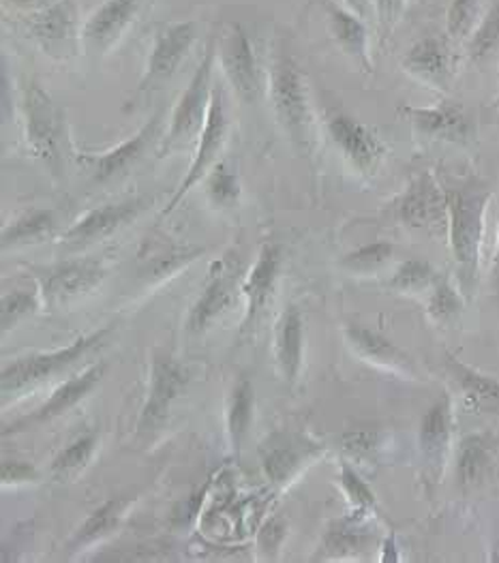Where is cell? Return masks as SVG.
<instances>
[{"label":"cell","instance_id":"1","mask_svg":"<svg viewBox=\"0 0 499 563\" xmlns=\"http://www.w3.org/2000/svg\"><path fill=\"white\" fill-rule=\"evenodd\" d=\"M448 198V242L455 260L458 287L465 298L474 296L480 268L487 208L494 198L487 183L469 178L446 187Z\"/></svg>","mask_w":499,"mask_h":563},{"label":"cell","instance_id":"2","mask_svg":"<svg viewBox=\"0 0 499 563\" xmlns=\"http://www.w3.org/2000/svg\"><path fill=\"white\" fill-rule=\"evenodd\" d=\"M268 95L275 117L288 135L291 146L300 155L313 151V110L309 101L307 76L293 60L290 52L279 45L275 47L270 71H268Z\"/></svg>","mask_w":499,"mask_h":563},{"label":"cell","instance_id":"3","mask_svg":"<svg viewBox=\"0 0 499 563\" xmlns=\"http://www.w3.org/2000/svg\"><path fill=\"white\" fill-rule=\"evenodd\" d=\"M112 332H114V325H103L95 332L78 336L74 343H69L60 350L26 354V356H20V358L4 364L2 375H0L2 405L15 401L26 393H33L35 388H40L52 377L82 363L84 358H88L92 352H97L106 345V341L112 336Z\"/></svg>","mask_w":499,"mask_h":563},{"label":"cell","instance_id":"4","mask_svg":"<svg viewBox=\"0 0 499 563\" xmlns=\"http://www.w3.org/2000/svg\"><path fill=\"white\" fill-rule=\"evenodd\" d=\"M214 60H217V40H210L204 47L202 60L198 63L191 80L171 110L166 135L157 148V159H166L171 153H178L187 146L198 144L209 119L212 88H214L212 86Z\"/></svg>","mask_w":499,"mask_h":563},{"label":"cell","instance_id":"5","mask_svg":"<svg viewBox=\"0 0 499 563\" xmlns=\"http://www.w3.org/2000/svg\"><path fill=\"white\" fill-rule=\"evenodd\" d=\"M22 117L29 153L58 176L65 146V110L40 81L26 80L22 86Z\"/></svg>","mask_w":499,"mask_h":563},{"label":"cell","instance_id":"6","mask_svg":"<svg viewBox=\"0 0 499 563\" xmlns=\"http://www.w3.org/2000/svg\"><path fill=\"white\" fill-rule=\"evenodd\" d=\"M82 26L76 0H58L42 11L18 15L20 33L54 60H69L82 49Z\"/></svg>","mask_w":499,"mask_h":563},{"label":"cell","instance_id":"7","mask_svg":"<svg viewBox=\"0 0 499 563\" xmlns=\"http://www.w3.org/2000/svg\"><path fill=\"white\" fill-rule=\"evenodd\" d=\"M230 103H228V90L223 84H214L212 88V101H210L209 119H207V126L196 144V153H193V162L189 165L185 178L180 180V185L176 187L174 196L169 198L166 208L162 210V219L169 217L176 206L185 200L193 187H198L202 180H207L212 167L217 165L228 137H230Z\"/></svg>","mask_w":499,"mask_h":563},{"label":"cell","instance_id":"8","mask_svg":"<svg viewBox=\"0 0 499 563\" xmlns=\"http://www.w3.org/2000/svg\"><path fill=\"white\" fill-rule=\"evenodd\" d=\"M187 386L189 371L164 352H155L148 375V393L135 422L137 440L151 442L166 427L174 405L180 401Z\"/></svg>","mask_w":499,"mask_h":563},{"label":"cell","instance_id":"9","mask_svg":"<svg viewBox=\"0 0 499 563\" xmlns=\"http://www.w3.org/2000/svg\"><path fill=\"white\" fill-rule=\"evenodd\" d=\"M196 41L198 24L193 20L162 24L155 31L148 63L142 80L137 84V99H146L148 95H155L162 88H166L180 71L182 63L189 58Z\"/></svg>","mask_w":499,"mask_h":563},{"label":"cell","instance_id":"10","mask_svg":"<svg viewBox=\"0 0 499 563\" xmlns=\"http://www.w3.org/2000/svg\"><path fill=\"white\" fill-rule=\"evenodd\" d=\"M324 450V443L315 442L304 433L277 431L259 445V465L268 483L286 488L302 474V470L320 459Z\"/></svg>","mask_w":499,"mask_h":563},{"label":"cell","instance_id":"11","mask_svg":"<svg viewBox=\"0 0 499 563\" xmlns=\"http://www.w3.org/2000/svg\"><path fill=\"white\" fill-rule=\"evenodd\" d=\"M397 221L417 232L448 230V198L433 172H418L395 201Z\"/></svg>","mask_w":499,"mask_h":563},{"label":"cell","instance_id":"12","mask_svg":"<svg viewBox=\"0 0 499 563\" xmlns=\"http://www.w3.org/2000/svg\"><path fill=\"white\" fill-rule=\"evenodd\" d=\"M106 279V268L95 260H69L35 271V283L47 309L67 307L95 291Z\"/></svg>","mask_w":499,"mask_h":563},{"label":"cell","instance_id":"13","mask_svg":"<svg viewBox=\"0 0 499 563\" xmlns=\"http://www.w3.org/2000/svg\"><path fill=\"white\" fill-rule=\"evenodd\" d=\"M164 124H166V114H164V110H157L135 135H131L119 146H114L106 153H99V155H80L84 157V162L92 167L95 183L103 185V183L125 178L137 163L146 159V155L155 146L159 148V144L166 135Z\"/></svg>","mask_w":499,"mask_h":563},{"label":"cell","instance_id":"14","mask_svg":"<svg viewBox=\"0 0 499 563\" xmlns=\"http://www.w3.org/2000/svg\"><path fill=\"white\" fill-rule=\"evenodd\" d=\"M106 373H108L106 361L88 364L84 371L76 373L74 377H69L65 384H60L47 397V401L42 402L35 411L13 420L11 424H4L2 435L9 438V435H15V433H24V431H31L35 427H42V424H47V422L65 416L67 411L78 407L84 399H88L95 393V388L101 384Z\"/></svg>","mask_w":499,"mask_h":563},{"label":"cell","instance_id":"15","mask_svg":"<svg viewBox=\"0 0 499 563\" xmlns=\"http://www.w3.org/2000/svg\"><path fill=\"white\" fill-rule=\"evenodd\" d=\"M148 203H153V198L137 196L97 206L63 232L60 244L71 251H82L90 244L106 241L119 230H123L126 223L135 221L148 208Z\"/></svg>","mask_w":499,"mask_h":563},{"label":"cell","instance_id":"16","mask_svg":"<svg viewBox=\"0 0 499 563\" xmlns=\"http://www.w3.org/2000/svg\"><path fill=\"white\" fill-rule=\"evenodd\" d=\"M326 133L341 157L361 176L372 178L388 155V146L365 122L336 112L326 121Z\"/></svg>","mask_w":499,"mask_h":563},{"label":"cell","instance_id":"17","mask_svg":"<svg viewBox=\"0 0 499 563\" xmlns=\"http://www.w3.org/2000/svg\"><path fill=\"white\" fill-rule=\"evenodd\" d=\"M217 58L228 84L243 101L259 92V65L253 41L241 24L228 22L217 37Z\"/></svg>","mask_w":499,"mask_h":563},{"label":"cell","instance_id":"18","mask_svg":"<svg viewBox=\"0 0 499 563\" xmlns=\"http://www.w3.org/2000/svg\"><path fill=\"white\" fill-rule=\"evenodd\" d=\"M397 114L410 122L418 135L433 142L469 146L476 140V122L463 106L453 101H442L431 108L399 106Z\"/></svg>","mask_w":499,"mask_h":563},{"label":"cell","instance_id":"19","mask_svg":"<svg viewBox=\"0 0 499 563\" xmlns=\"http://www.w3.org/2000/svg\"><path fill=\"white\" fill-rule=\"evenodd\" d=\"M146 0H106L84 22L82 49L92 60L103 58L140 15Z\"/></svg>","mask_w":499,"mask_h":563},{"label":"cell","instance_id":"20","mask_svg":"<svg viewBox=\"0 0 499 563\" xmlns=\"http://www.w3.org/2000/svg\"><path fill=\"white\" fill-rule=\"evenodd\" d=\"M401 67L408 76L435 90H448L457 74V54L453 49V41L440 35L418 40L401 58Z\"/></svg>","mask_w":499,"mask_h":563},{"label":"cell","instance_id":"21","mask_svg":"<svg viewBox=\"0 0 499 563\" xmlns=\"http://www.w3.org/2000/svg\"><path fill=\"white\" fill-rule=\"evenodd\" d=\"M281 262H284V251L277 242L262 244L247 279L241 285V294L247 300L245 318L241 322V334L251 332L259 320V316L266 311V307H268V302H270V298L277 289Z\"/></svg>","mask_w":499,"mask_h":563},{"label":"cell","instance_id":"22","mask_svg":"<svg viewBox=\"0 0 499 563\" xmlns=\"http://www.w3.org/2000/svg\"><path fill=\"white\" fill-rule=\"evenodd\" d=\"M453 427H455L453 401L448 395H442V399H437L426 409L418 429V445H420L422 461L435 478L444 472V463L453 440Z\"/></svg>","mask_w":499,"mask_h":563},{"label":"cell","instance_id":"23","mask_svg":"<svg viewBox=\"0 0 499 563\" xmlns=\"http://www.w3.org/2000/svg\"><path fill=\"white\" fill-rule=\"evenodd\" d=\"M326 20H329V31L339 49L363 71L372 74L374 71V58L369 49V31L365 24V18L347 9L343 2H333L326 0Z\"/></svg>","mask_w":499,"mask_h":563},{"label":"cell","instance_id":"24","mask_svg":"<svg viewBox=\"0 0 499 563\" xmlns=\"http://www.w3.org/2000/svg\"><path fill=\"white\" fill-rule=\"evenodd\" d=\"M236 296V283L228 271V262L214 264L210 271V282L207 283L200 298L193 302L187 316V332L202 334L210 323L221 318L232 305Z\"/></svg>","mask_w":499,"mask_h":563},{"label":"cell","instance_id":"25","mask_svg":"<svg viewBox=\"0 0 499 563\" xmlns=\"http://www.w3.org/2000/svg\"><path fill=\"white\" fill-rule=\"evenodd\" d=\"M304 358V320L298 307L290 305L275 325V361L288 386H293Z\"/></svg>","mask_w":499,"mask_h":563},{"label":"cell","instance_id":"26","mask_svg":"<svg viewBox=\"0 0 499 563\" xmlns=\"http://www.w3.org/2000/svg\"><path fill=\"white\" fill-rule=\"evenodd\" d=\"M343 334L350 350L363 361L397 373L412 371V361L395 343H390L384 334L375 332L372 328L361 323H347L343 328Z\"/></svg>","mask_w":499,"mask_h":563},{"label":"cell","instance_id":"27","mask_svg":"<svg viewBox=\"0 0 499 563\" xmlns=\"http://www.w3.org/2000/svg\"><path fill=\"white\" fill-rule=\"evenodd\" d=\"M498 443L489 433L465 435L457 450V484L461 488H476L489 478L496 463Z\"/></svg>","mask_w":499,"mask_h":563},{"label":"cell","instance_id":"28","mask_svg":"<svg viewBox=\"0 0 499 563\" xmlns=\"http://www.w3.org/2000/svg\"><path fill=\"white\" fill-rule=\"evenodd\" d=\"M133 501L135 499L129 497V495L110 497L108 501H103L99 508H95L86 517V521L71 536V540L67 542V551L69 553H80L82 549H88V547L110 538L112 533H117L119 527L125 521L126 510L131 508Z\"/></svg>","mask_w":499,"mask_h":563},{"label":"cell","instance_id":"29","mask_svg":"<svg viewBox=\"0 0 499 563\" xmlns=\"http://www.w3.org/2000/svg\"><path fill=\"white\" fill-rule=\"evenodd\" d=\"M446 366L469 409L499 411V379L461 363L453 354H446Z\"/></svg>","mask_w":499,"mask_h":563},{"label":"cell","instance_id":"30","mask_svg":"<svg viewBox=\"0 0 499 563\" xmlns=\"http://www.w3.org/2000/svg\"><path fill=\"white\" fill-rule=\"evenodd\" d=\"M372 536L365 527V521L347 515L339 521H333L326 529L322 558L324 560H352L367 551Z\"/></svg>","mask_w":499,"mask_h":563},{"label":"cell","instance_id":"31","mask_svg":"<svg viewBox=\"0 0 499 563\" xmlns=\"http://www.w3.org/2000/svg\"><path fill=\"white\" fill-rule=\"evenodd\" d=\"M253 409H255V388L250 377H241L234 384L225 407L228 440L236 456H241L243 445L247 442L251 424H253Z\"/></svg>","mask_w":499,"mask_h":563},{"label":"cell","instance_id":"32","mask_svg":"<svg viewBox=\"0 0 499 563\" xmlns=\"http://www.w3.org/2000/svg\"><path fill=\"white\" fill-rule=\"evenodd\" d=\"M56 232V214L45 208H35L20 214L2 230V251L31 246L52 239Z\"/></svg>","mask_w":499,"mask_h":563},{"label":"cell","instance_id":"33","mask_svg":"<svg viewBox=\"0 0 499 563\" xmlns=\"http://www.w3.org/2000/svg\"><path fill=\"white\" fill-rule=\"evenodd\" d=\"M99 448V435L95 431L82 433L80 438H76L74 442L67 443L54 459L49 465V476L58 483H69L74 478H78L84 470L88 467V463L92 461L95 452Z\"/></svg>","mask_w":499,"mask_h":563},{"label":"cell","instance_id":"34","mask_svg":"<svg viewBox=\"0 0 499 563\" xmlns=\"http://www.w3.org/2000/svg\"><path fill=\"white\" fill-rule=\"evenodd\" d=\"M499 52V0L480 18L472 37L465 41V54L472 65H483Z\"/></svg>","mask_w":499,"mask_h":563},{"label":"cell","instance_id":"35","mask_svg":"<svg viewBox=\"0 0 499 563\" xmlns=\"http://www.w3.org/2000/svg\"><path fill=\"white\" fill-rule=\"evenodd\" d=\"M339 484L350 501L352 517L367 521L377 512V497H375L372 486L363 481V476L347 463L343 461L339 467Z\"/></svg>","mask_w":499,"mask_h":563},{"label":"cell","instance_id":"36","mask_svg":"<svg viewBox=\"0 0 499 563\" xmlns=\"http://www.w3.org/2000/svg\"><path fill=\"white\" fill-rule=\"evenodd\" d=\"M465 307V296L455 283L446 277L437 279L431 287V296L426 300V313L433 322L451 323L457 320Z\"/></svg>","mask_w":499,"mask_h":563},{"label":"cell","instance_id":"37","mask_svg":"<svg viewBox=\"0 0 499 563\" xmlns=\"http://www.w3.org/2000/svg\"><path fill=\"white\" fill-rule=\"evenodd\" d=\"M392 255H395V246L390 242H369V244H363V246L350 251L341 260V268H345L347 273H354V275H372L379 268H384L392 260Z\"/></svg>","mask_w":499,"mask_h":563},{"label":"cell","instance_id":"38","mask_svg":"<svg viewBox=\"0 0 499 563\" xmlns=\"http://www.w3.org/2000/svg\"><path fill=\"white\" fill-rule=\"evenodd\" d=\"M42 302L43 298L40 287L37 289H13V291H7L2 296V302H0L2 332H9L11 328H15L22 320L33 316L40 309Z\"/></svg>","mask_w":499,"mask_h":563},{"label":"cell","instance_id":"39","mask_svg":"<svg viewBox=\"0 0 499 563\" xmlns=\"http://www.w3.org/2000/svg\"><path fill=\"white\" fill-rule=\"evenodd\" d=\"M437 279L440 277L429 262H424L420 257H412V260H406L399 264L397 273L390 279V287L401 294H417L426 287H433Z\"/></svg>","mask_w":499,"mask_h":563},{"label":"cell","instance_id":"40","mask_svg":"<svg viewBox=\"0 0 499 563\" xmlns=\"http://www.w3.org/2000/svg\"><path fill=\"white\" fill-rule=\"evenodd\" d=\"M207 194L217 208H232L241 200L239 174L225 163H217L207 176Z\"/></svg>","mask_w":499,"mask_h":563},{"label":"cell","instance_id":"41","mask_svg":"<svg viewBox=\"0 0 499 563\" xmlns=\"http://www.w3.org/2000/svg\"><path fill=\"white\" fill-rule=\"evenodd\" d=\"M483 0H453L446 11V37L458 43L472 37L478 26Z\"/></svg>","mask_w":499,"mask_h":563},{"label":"cell","instance_id":"42","mask_svg":"<svg viewBox=\"0 0 499 563\" xmlns=\"http://www.w3.org/2000/svg\"><path fill=\"white\" fill-rule=\"evenodd\" d=\"M381 435L379 431L363 429V431H347L341 435V450L352 459H369L379 450Z\"/></svg>","mask_w":499,"mask_h":563},{"label":"cell","instance_id":"43","mask_svg":"<svg viewBox=\"0 0 499 563\" xmlns=\"http://www.w3.org/2000/svg\"><path fill=\"white\" fill-rule=\"evenodd\" d=\"M288 538V523L281 517H270L257 531V549L264 558H275Z\"/></svg>","mask_w":499,"mask_h":563},{"label":"cell","instance_id":"44","mask_svg":"<svg viewBox=\"0 0 499 563\" xmlns=\"http://www.w3.org/2000/svg\"><path fill=\"white\" fill-rule=\"evenodd\" d=\"M369 2H372V11L381 37H388L395 31V26L401 22L408 9V0H369Z\"/></svg>","mask_w":499,"mask_h":563},{"label":"cell","instance_id":"45","mask_svg":"<svg viewBox=\"0 0 499 563\" xmlns=\"http://www.w3.org/2000/svg\"><path fill=\"white\" fill-rule=\"evenodd\" d=\"M40 478H42L40 470L29 461H18V459H4L2 461L0 481H2L4 488L40 483Z\"/></svg>","mask_w":499,"mask_h":563},{"label":"cell","instance_id":"46","mask_svg":"<svg viewBox=\"0 0 499 563\" xmlns=\"http://www.w3.org/2000/svg\"><path fill=\"white\" fill-rule=\"evenodd\" d=\"M204 495H207V490H198L196 495H191L189 499L178 504V508L174 510V523L180 525V527L191 525V521L198 517V510H200V504H202Z\"/></svg>","mask_w":499,"mask_h":563},{"label":"cell","instance_id":"47","mask_svg":"<svg viewBox=\"0 0 499 563\" xmlns=\"http://www.w3.org/2000/svg\"><path fill=\"white\" fill-rule=\"evenodd\" d=\"M4 7H11L13 11H18L20 15L24 13H35V11H42L45 7L58 2V0H2Z\"/></svg>","mask_w":499,"mask_h":563},{"label":"cell","instance_id":"48","mask_svg":"<svg viewBox=\"0 0 499 563\" xmlns=\"http://www.w3.org/2000/svg\"><path fill=\"white\" fill-rule=\"evenodd\" d=\"M379 562H401V558H399V547H397V540H395V536H388V538L384 540V544H381V558H379Z\"/></svg>","mask_w":499,"mask_h":563},{"label":"cell","instance_id":"49","mask_svg":"<svg viewBox=\"0 0 499 563\" xmlns=\"http://www.w3.org/2000/svg\"><path fill=\"white\" fill-rule=\"evenodd\" d=\"M347 9H352L354 13H358V15H363V18H367L369 13H374L372 11V2L369 0H341Z\"/></svg>","mask_w":499,"mask_h":563},{"label":"cell","instance_id":"50","mask_svg":"<svg viewBox=\"0 0 499 563\" xmlns=\"http://www.w3.org/2000/svg\"><path fill=\"white\" fill-rule=\"evenodd\" d=\"M494 285L499 291V234L498 244H496V257H494Z\"/></svg>","mask_w":499,"mask_h":563},{"label":"cell","instance_id":"51","mask_svg":"<svg viewBox=\"0 0 499 563\" xmlns=\"http://www.w3.org/2000/svg\"><path fill=\"white\" fill-rule=\"evenodd\" d=\"M494 110H499V95L496 97V101H494Z\"/></svg>","mask_w":499,"mask_h":563}]
</instances>
